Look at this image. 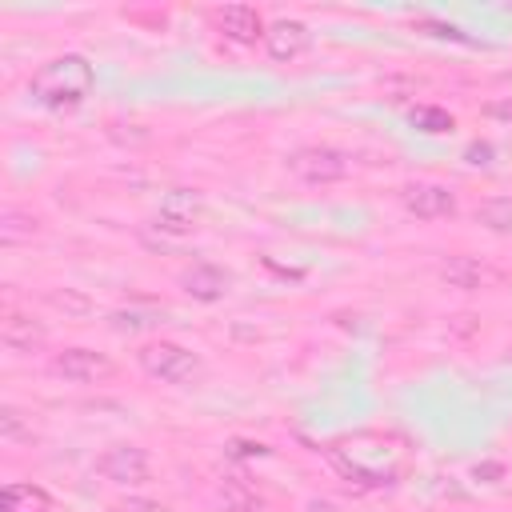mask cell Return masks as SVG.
Segmentation results:
<instances>
[{
    "mask_svg": "<svg viewBox=\"0 0 512 512\" xmlns=\"http://www.w3.org/2000/svg\"><path fill=\"white\" fill-rule=\"evenodd\" d=\"M328 460L360 488H388L404 472V444L384 432H352L328 448Z\"/></svg>",
    "mask_w": 512,
    "mask_h": 512,
    "instance_id": "cell-1",
    "label": "cell"
},
{
    "mask_svg": "<svg viewBox=\"0 0 512 512\" xmlns=\"http://www.w3.org/2000/svg\"><path fill=\"white\" fill-rule=\"evenodd\" d=\"M92 84H96V72L88 64V56L80 52H64V56H52L48 64H40L28 80V96L40 104V108H52V112H64V108H76L92 96Z\"/></svg>",
    "mask_w": 512,
    "mask_h": 512,
    "instance_id": "cell-2",
    "label": "cell"
},
{
    "mask_svg": "<svg viewBox=\"0 0 512 512\" xmlns=\"http://www.w3.org/2000/svg\"><path fill=\"white\" fill-rule=\"evenodd\" d=\"M140 368L152 376V380H164V384H192L200 376V356L176 340H152L136 352Z\"/></svg>",
    "mask_w": 512,
    "mask_h": 512,
    "instance_id": "cell-3",
    "label": "cell"
},
{
    "mask_svg": "<svg viewBox=\"0 0 512 512\" xmlns=\"http://www.w3.org/2000/svg\"><path fill=\"white\" fill-rule=\"evenodd\" d=\"M288 172L304 184H336L352 172V156L328 144H312V148H296L288 156Z\"/></svg>",
    "mask_w": 512,
    "mask_h": 512,
    "instance_id": "cell-4",
    "label": "cell"
},
{
    "mask_svg": "<svg viewBox=\"0 0 512 512\" xmlns=\"http://www.w3.org/2000/svg\"><path fill=\"white\" fill-rule=\"evenodd\" d=\"M96 472L112 484H124V488H136V484H148L152 480V460L140 444H112L96 456Z\"/></svg>",
    "mask_w": 512,
    "mask_h": 512,
    "instance_id": "cell-5",
    "label": "cell"
},
{
    "mask_svg": "<svg viewBox=\"0 0 512 512\" xmlns=\"http://www.w3.org/2000/svg\"><path fill=\"white\" fill-rule=\"evenodd\" d=\"M440 280L448 288H460V292H484V288H500L504 284V272L496 264L480 260V256L460 252V256H448L440 264Z\"/></svg>",
    "mask_w": 512,
    "mask_h": 512,
    "instance_id": "cell-6",
    "label": "cell"
},
{
    "mask_svg": "<svg viewBox=\"0 0 512 512\" xmlns=\"http://www.w3.org/2000/svg\"><path fill=\"white\" fill-rule=\"evenodd\" d=\"M52 372L72 380V384H104L116 376V364L104 356V352H92V348H64L52 356Z\"/></svg>",
    "mask_w": 512,
    "mask_h": 512,
    "instance_id": "cell-7",
    "label": "cell"
},
{
    "mask_svg": "<svg viewBox=\"0 0 512 512\" xmlns=\"http://www.w3.org/2000/svg\"><path fill=\"white\" fill-rule=\"evenodd\" d=\"M200 216H204V200H200V192H192V188H176V192L164 196V204H160L152 228H160V232H168V236H188V232H196Z\"/></svg>",
    "mask_w": 512,
    "mask_h": 512,
    "instance_id": "cell-8",
    "label": "cell"
},
{
    "mask_svg": "<svg viewBox=\"0 0 512 512\" xmlns=\"http://www.w3.org/2000/svg\"><path fill=\"white\" fill-rule=\"evenodd\" d=\"M404 208L416 216V220H444V216H456V196L448 184H436V180H416L400 192Z\"/></svg>",
    "mask_w": 512,
    "mask_h": 512,
    "instance_id": "cell-9",
    "label": "cell"
},
{
    "mask_svg": "<svg viewBox=\"0 0 512 512\" xmlns=\"http://www.w3.org/2000/svg\"><path fill=\"white\" fill-rule=\"evenodd\" d=\"M308 48H312V32H308L304 20L280 16V20L268 24V32H264V52H268L276 64H292V60H300Z\"/></svg>",
    "mask_w": 512,
    "mask_h": 512,
    "instance_id": "cell-10",
    "label": "cell"
},
{
    "mask_svg": "<svg viewBox=\"0 0 512 512\" xmlns=\"http://www.w3.org/2000/svg\"><path fill=\"white\" fill-rule=\"evenodd\" d=\"M180 288H184L192 300H200V304H216V300H224V292L232 288V276H228L224 268L200 260V264H192V268L180 272Z\"/></svg>",
    "mask_w": 512,
    "mask_h": 512,
    "instance_id": "cell-11",
    "label": "cell"
},
{
    "mask_svg": "<svg viewBox=\"0 0 512 512\" xmlns=\"http://www.w3.org/2000/svg\"><path fill=\"white\" fill-rule=\"evenodd\" d=\"M216 28H220V36L224 40H232V44H256V40H264V20H260V12L256 8H248V4H228V8H220L216 12Z\"/></svg>",
    "mask_w": 512,
    "mask_h": 512,
    "instance_id": "cell-12",
    "label": "cell"
},
{
    "mask_svg": "<svg viewBox=\"0 0 512 512\" xmlns=\"http://www.w3.org/2000/svg\"><path fill=\"white\" fill-rule=\"evenodd\" d=\"M0 340H4L12 352L28 356V352H36V348L44 344V324H40V320H32L28 312H4Z\"/></svg>",
    "mask_w": 512,
    "mask_h": 512,
    "instance_id": "cell-13",
    "label": "cell"
},
{
    "mask_svg": "<svg viewBox=\"0 0 512 512\" xmlns=\"http://www.w3.org/2000/svg\"><path fill=\"white\" fill-rule=\"evenodd\" d=\"M0 512H52V496L40 484H4Z\"/></svg>",
    "mask_w": 512,
    "mask_h": 512,
    "instance_id": "cell-14",
    "label": "cell"
},
{
    "mask_svg": "<svg viewBox=\"0 0 512 512\" xmlns=\"http://www.w3.org/2000/svg\"><path fill=\"white\" fill-rule=\"evenodd\" d=\"M32 236H40V216H32L28 208L8 204L0 212V240L4 244H28Z\"/></svg>",
    "mask_w": 512,
    "mask_h": 512,
    "instance_id": "cell-15",
    "label": "cell"
},
{
    "mask_svg": "<svg viewBox=\"0 0 512 512\" xmlns=\"http://www.w3.org/2000/svg\"><path fill=\"white\" fill-rule=\"evenodd\" d=\"M220 504H224L228 512H268L264 496H260L252 484H244L240 476H228V480L220 484Z\"/></svg>",
    "mask_w": 512,
    "mask_h": 512,
    "instance_id": "cell-16",
    "label": "cell"
},
{
    "mask_svg": "<svg viewBox=\"0 0 512 512\" xmlns=\"http://www.w3.org/2000/svg\"><path fill=\"white\" fill-rule=\"evenodd\" d=\"M476 220L492 232H512V196H492L476 208Z\"/></svg>",
    "mask_w": 512,
    "mask_h": 512,
    "instance_id": "cell-17",
    "label": "cell"
},
{
    "mask_svg": "<svg viewBox=\"0 0 512 512\" xmlns=\"http://www.w3.org/2000/svg\"><path fill=\"white\" fill-rule=\"evenodd\" d=\"M452 112H444V108H436V104H420V108H412V128H420V132H428V136H440V132H452Z\"/></svg>",
    "mask_w": 512,
    "mask_h": 512,
    "instance_id": "cell-18",
    "label": "cell"
},
{
    "mask_svg": "<svg viewBox=\"0 0 512 512\" xmlns=\"http://www.w3.org/2000/svg\"><path fill=\"white\" fill-rule=\"evenodd\" d=\"M156 316L152 312H112V328L120 332H136V328H152Z\"/></svg>",
    "mask_w": 512,
    "mask_h": 512,
    "instance_id": "cell-19",
    "label": "cell"
},
{
    "mask_svg": "<svg viewBox=\"0 0 512 512\" xmlns=\"http://www.w3.org/2000/svg\"><path fill=\"white\" fill-rule=\"evenodd\" d=\"M0 436L4 440H32V432L20 424V412L16 408H4L0 412Z\"/></svg>",
    "mask_w": 512,
    "mask_h": 512,
    "instance_id": "cell-20",
    "label": "cell"
},
{
    "mask_svg": "<svg viewBox=\"0 0 512 512\" xmlns=\"http://www.w3.org/2000/svg\"><path fill=\"white\" fill-rule=\"evenodd\" d=\"M492 156H496V148H492L488 140H472V144L464 148V160H468V164H476V168H488V164H492Z\"/></svg>",
    "mask_w": 512,
    "mask_h": 512,
    "instance_id": "cell-21",
    "label": "cell"
},
{
    "mask_svg": "<svg viewBox=\"0 0 512 512\" xmlns=\"http://www.w3.org/2000/svg\"><path fill=\"white\" fill-rule=\"evenodd\" d=\"M112 512H168V508L156 504V500H144V496H128V500H120Z\"/></svg>",
    "mask_w": 512,
    "mask_h": 512,
    "instance_id": "cell-22",
    "label": "cell"
},
{
    "mask_svg": "<svg viewBox=\"0 0 512 512\" xmlns=\"http://www.w3.org/2000/svg\"><path fill=\"white\" fill-rule=\"evenodd\" d=\"M56 308H64V312H88V300L84 296H72V292H52L48 296Z\"/></svg>",
    "mask_w": 512,
    "mask_h": 512,
    "instance_id": "cell-23",
    "label": "cell"
},
{
    "mask_svg": "<svg viewBox=\"0 0 512 512\" xmlns=\"http://www.w3.org/2000/svg\"><path fill=\"white\" fill-rule=\"evenodd\" d=\"M488 116H492V120H500V124H512V96L492 100V104H488Z\"/></svg>",
    "mask_w": 512,
    "mask_h": 512,
    "instance_id": "cell-24",
    "label": "cell"
},
{
    "mask_svg": "<svg viewBox=\"0 0 512 512\" xmlns=\"http://www.w3.org/2000/svg\"><path fill=\"white\" fill-rule=\"evenodd\" d=\"M264 452H268L264 444H248V440H236L232 444V456H264Z\"/></svg>",
    "mask_w": 512,
    "mask_h": 512,
    "instance_id": "cell-25",
    "label": "cell"
},
{
    "mask_svg": "<svg viewBox=\"0 0 512 512\" xmlns=\"http://www.w3.org/2000/svg\"><path fill=\"white\" fill-rule=\"evenodd\" d=\"M480 476H500V464H480V468H476V480H480Z\"/></svg>",
    "mask_w": 512,
    "mask_h": 512,
    "instance_id": "cell-26",
    "label": "cell"
},
{
    "mask_svg": "<svg viewBox=\"0 0 512 512\" xmlns=\"http://www.w3.org/2000/svg\"><path fill=\"white\" fill-rule=\"evenodd\" d=\"M308 512H336V508H332V504H324V500H312V504H308Z\"/></svg>",
    "mask_w": 512,
    "mask_h": 512,
    "instance_id": "cell-27",
    "label": "cell"
},
{
    "mask_svg": "<svg viewBox=\"0 0 512 512\" xmlns=\"http://www.w3.org/2000/svg\"><path fill=\"white\" fill-rule=\"evenodd\" d=\"M508 360H512V344H508Z\"/></svg>",
    "mask_w": 512,
    "mask_h": 512,
    "instance_id": "cell-28",
    "label": "cell"
}]
</instances>
